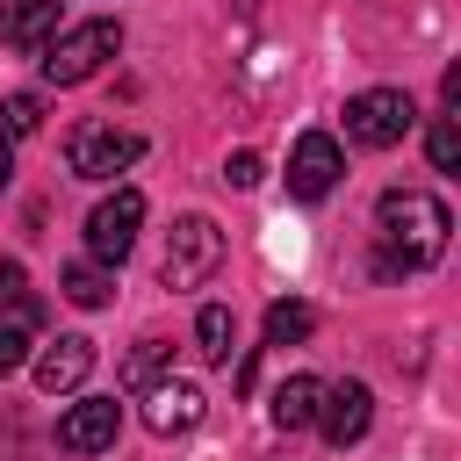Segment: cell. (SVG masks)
<instances>
[{
  "label": "cell",
  "mask_w": 461,
  "mask_h": 461,
  "mask_svg": "<svg viewBox=\"0 0 461 461\" xmlns=\"http://www.w3.org/2000/svg\"><path fill=\"white\" fill-rule=\"evenodd\" d=\"M375 230H382V274H418V267H432L439 252H447V230H454V216H447V202L439 194H425V187H389L382 202H375Z\"/></svg>",
  "instance_id": "obj_1"
},
{
  "label": "cell",
  "mask_w": 461,
  "mask_h": 461,
  "mask_svg": "<svg viewBox=\"0 0 461 461\" xmlns=\"http://www.w3.org/2000/svg\"><path fill=\"white\" fill-rule=\"evenodd\" d=\"M310 324H317L310 303H274L267 310V346H295V339H310Z\"/></svg>",
  "instance_id": "obj_16"
},
{
  "label": "cell",
  "mask_w": 461,
  "mask_h": 461,
  "mask_svg": "<svg viewBox=\"0 0 461 461\" xmlns=\"http://www.w3.org/2000/svg\"><path fill=\"white\" fill-rule=\"evenodd\" d=\"M122 432V403L115 396H79L65 418H58V447L65 454H108Z\"/></svg>",
  "instance_id": "obj_8"
},
{
  "label": "cell",
  "mask_w": 461,
  "mask_h": 461,
  "mask_svg": "<svg viewBox=\"0 0 461 461\" xmlns=\"http://www.w3.org/2000/svg\"><path fill=\"white\" fill-rule=\"evenodd\" d=\"M411 122H418V108H411V94H403V86H367V94H353V101H346V137H353V144H367V151L403 144V137H411Z\"/></svg>",
  "instance_id": "obj_4"
},
{
  "label": "cell",
  "mask_w": 461,
  "mask_h": 461,
  "mask_svg": "<svg viewBox=\"0 0 461 461\" xmlns=\"http://www.w3.org/2000/svg\"><path fill=\"white\" fill-rule=\"evenodd\" d=\"M216 267H223V230H216L209 216H180V223L166 230L158 281H166V288H202Z\"/></svg>",
  "instance_id": "obj_3"
},
{
  "label": "cell",
  "mask_w": 461,
  "mask_h": 461,
  "mask_svg": "<svg viewBox=\"0 0 461 461\" xmlns=\"http://www.w3.org/2000/svg\"><path fill=\"white\" fill-rule=\"evenodd\" d=\"M0 36L14 43V50H43L50 36H58V0H7V22H0Z\"/></svg>",
  "instance_id": "obj_12"
},
{
  "label": "cell",
  "mask_w": 461,
  "mask_h": 461,
  "mask_svg": "<svg viewBox=\"0 0 461 461\" xmlns=\"http://www.w3.org/2000/svg\"><path fill=\"white\" fill-rule=\"evenodd\" d=\"M58 281H65V303H79V310H101V303L115 295V274H108V267H94V259H72Z\"/></svg>",
  "instance_id": "obj_15"
},
{
  "label": "cell",
  "mask_w": 461,
  "mask_h": 461,
  "mask_svg": "<svg viewBox=\"0 0 461 461\" xmlns=\"http://www.w3.org/2000/svg\"><path fill=\"white\" fill-rule=\"evenodd\" d=\"M194 346H202V360H230V346H238V317L223 310V303H202L194 310Z\"/></svg>",
  "instance_id": "obj_14"
},
{
  "label": "cell",
  "mask_w": 461,
  "mask_h": 461,
  "mask_svg": "<svg viewBox=\"0 0 461 461\" xmlns=\"http://www.w3.org/2000/svg\"><path fill=\"white\" fill-rule=\"evenodd\" d=\"M86 375H94V339H79V331H58V339L36 353V389H43V396H72Z\"/></svg>",
  "instance_id": "obj_11"
},
{
  "label": "cell",
  "mask_w": 461,
  "mask_h": 461,
  "mask_svg": "<svg viewBox=\"0 0 461 461\" xmlns=\"http://www.w3.org/2000/svg\"><path fill=\"white\" fill-rule=\"evenodd\" d=\"M259 173H267L259 151H230V158H223V180H230V187H259Z\"/></svg>",
  "instance_id": "obj_22"
},
{
  "label": "cell",
  "mask_w": 461,
  "mask_h": 461,
  "mask_svg": "<svg viewBox=\"0 0 461 461\" xmlns=\"http://www.w3.org/2000/svg\"><path fill=\"white\" fill-rule=\"evenodd\" d=\"M36 130H43V101L36 94H7L0 101V137L14 144V137H36Z\"/></svg>",
  "instance_id": "obj_18"
},
{
  "label": "cell",
  "mask_w": 461,
  "mask_h": 461,
  "mask_svg": "<svg viewBox=\"0 0 461 461\" xmlns=\"http://www.w3.org/2000/svg\"><path fill=\"white\" fill-rule=\"evenodd\" d=\"M29 360V324H0V382Z\"/></svg>",
  "instance_id": "obj_21"
},
{
  "label": "cell",
  "mask_w": 461,
  "mask_h": 461,
  "mask_svg": "<svg viewBox=\"0 0 461 461\" xmlns=\"http://www.w3.org/2000/svg\"><path fill=\"white\" fill-rule=\"evenodd\" d=\"M425 151H432V166H439V173H454V166H461V130H454L447 115H432V137H425Z\"/></svg>",
  "instance_id": "obj_20"
},
{
  "label": "cell",
  "mask_w": 461,
  "mask_h": 461,
  "mask_svg": "<svg viewBox=\"0 0 461 461\" xmlns=\"http://www.w3.org/2000/svg\"><path fill=\"white\" fill-rule=\"evenodd\" d=\"M202 411H209V396H202L194 382H180V375H166V382H151V389H144V425H151L158 439L194 432V425H202Z\"/></svg>",
  "instance_id": "obj_10"
},
{
  "label": "cell",
  "mask_w": 461,
  "mask_h": 461,
  "mask_svg": "<svg viewBox=\"0 0 461 461\" xmlns=\"http://www.w3.org/2000/svg\"><path fill=\"white\" fill-rule=\"evenodd\" d=\"M7 180H14V144L0 137V187H7Z\"/></svg>",
  "instance_id": "obj_23"
},
{
  "label": "cell",
  "mask_w": 461,
  "mask_h": 461,
  "mask_svg": "<svg viewBox=\"0 0 461 461\" xmlns=\"http://www.w3.org/2000/svg\"><path fill=\"white\" fill-rule=\"evenodd\" d=\"M166 353H173V346L144 339V346H137V353L122 360V382H130V389H151V382H158V367H166Z\"/></svg>",
  "instance_id": "obj_19"
},
{
  "label": "cell",
  "mask_w": 461,
  "mask_h": 461,
  "mask_svg": "<svg viewBox=\"0 0 461 461\" xmlns=\"http://www.w3.org/2000/svg\"><path fill=\"white\" fill-rule=\"evenodd\" d=\"M0 22H7V0H0Z\"/></svg>",
  "instance_id": "obj_24"
},
{
  "label": "cell",
  "mask_w": 461,
  "mask_h": 461,
  "mask_svg": "<svg viewBox=\"0 0 461 461\" xmlns=\"http://www.w3.org/2000/svg\"><path fill=\"white\" fill-rule=\"evenodd\" d=\"M137 151H144V137L122 130V122H79V130L65 137V166H72L79 180H115V173L137 166Z\"/></svg>",
  "instance_id": "obj_5"
},
{
  "label": "cell",
  "mask_w": 461,
  "mask_h": 461,
  "mask_svg": "<svg viewBox=\"0 0 461 461\" xmlns=\"http://www.w3.org/2000/svg\"><path fill=\"white\" fill-rule=\"evenodd\" d=\"M367 425H375V396H367V382H324V403H317V432L331 439V447H360L367 439Z\"/></svg>",
  "instance_id": "obj_9"
},
{
  "label": "cell",
  "mask_w": 461,
  "mask_h": 461,
  "mask_svg": "<svg viewBox=\"0 0 461 461\" xmlns=\"http://www.w3.org/2000/svg\"><path fill=\"white\" fill-rule=\"evenodd\" d=\"M115 50H122V29H115L108 14H94V22H79V29L50 36V43L36 50V65H43V79H50V86H79V79H94Z\"/></svg>",
  "instance_id": "obj_2"
},
{
  "label": "cell",
  "mask_w": 461,
  "mask_h": 461,
  "mask_svg": "<svg viewBox=\"0 0 461 461\" xmlns=\"http://www.w3.org/2000/svg\"><path fill=\"white\" fill-rule=\"evenodd\" d=\"M317 403H324V382H317V375H288V382L274 389V425H281V432H310V425H317Z\"/></svg>",
  "instance_id": "obj_13"
},
{
  "label": "cell",
  "mask_w": 461,
  "mask_h": 461,
  "mask_svg": "<svg viewBox=\"0 0 461 461\" xmlns=\"http://www.w3.org/2000/svg\"><path fill=\"white\" fill-rule=\"evenodd\" d=\"M339 173H346L339 137L303 130V137H295V151H288V194H295V202H324V194L339 187Z\"/></svg>",
  "instance_id": "obj_7"
},
{
  "label": "cell",
  "mask_w": 461,
  "mask_h": 461,
  "mask_svg": "<svg viewBox=\"0 0 461 461\" xmlns=\"http://www.w3.org/2000/svg\"><path fill=\"white\" fill-rule=\"evenodd\" d=\"M0 310H14V324H36V317H43V310H36V295H29L22 259H0Z\"/></svg>",
  "instance_id": "obj_17"
},
{
  "label": "cell",
  "mask_w": 461,
  "mask_h": 461,
  "mask_svg": "<svg viewBox=\"0 0 461 461\" xmlns=\"http://www.w3.org/2000/svg\"><path fill=\"white\" fill-rule=\"evenodd\" d=\"M137 223H144V194H137V187H115L108 202H94V216H86V252H94V267H122L130 245H137Z\"/></svg>",
  "instance_id": "obj_6"
}]
</instances>
